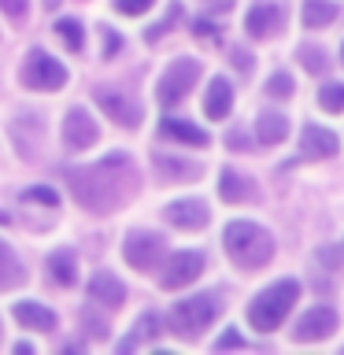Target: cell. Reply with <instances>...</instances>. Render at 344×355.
Returning a JSON list of instances; mask_svg holds the SVG:
<instances>
[{"label":"cell","instance_id":"1","mask_svg":"<svg viewBox=\"0 0 344 355\" xmlns=\"http://www.w3.org/2000/svg\"><path fill=\"white\" fill-rule=\"evenodd\" d=\"M67 182H71L74 200L85 211H96V215H108L119 204H126L137 189V171H133L126 152H111L100 163L85 166V171H67Z\"/></svg>","mask_w":344,"mask_h":355},{"label":"cell","instance_id":"12","mask_svg":"<svg viewBox=\"0 0 344 355\" xmlns=\"http://www.w3.org/2000/svg\"><path fill=\"white\" fill-rule=\"evenodd\" d=\"M333 152H337V133L307 122L304 133H300V155H304V159H329Z\"/></svg>","mask_w":344,"mask_h":355},{"label":"cell","instance_id":"23","mask_svg":"<svg viewBox=\"0 0 344 355\" xmlns=\"http://www.w3.org/2000/svg\"><path fill=\"white\" fill-rule=\"evenodd\" d=\"M255 133H259L263 144H282L289 137V119L277 115V111H263L259 115V126H255Z\"/></svg>","mask_w":344,"mask_h":355},{"label":"cell","instance_id":"13","mask_svg":"<svg viewBox=\"0 0 344 355\" xmlns=\"http://www.w3.org/2000/svg\"><path fill=\"white\" fill-rule=\"evenodd\" d=\"M207 204H200V200H174L171 207H166V222L178 230H200L207 226Z\"/></svg>","mask_w":344,"mask_h":355},{"label":"cell","instance_id":"33","mask_svg":"<svg viewBox=\"0 0 344 355\" xmlns=\"http://www.w3.org/2000/svg\"><path fill=\"white\" fill-rule=\"evenodd\" d=\"M215 348H218V352H222V348H244V337H241L237 329H226V333L215 340Z\"/></svg>","mask_w":344,"mask_h":355},{"label":"cell","instance_id":"20","mask_svg":"<svg viewBox=\"0 0 344 355\" xmlns=\"http://www.w3.org/2000/svg\"><path fill=\"white\" fill-rule=\"evenodd\" d=\"M155 166H160L163 182H193V178L200 174V163H189V159H174V155L166 152H155Z\"/></svg>","mask_w":344,"mask_h":355},{"label":"cell","instance_id":"29","mask_svg":"<svg viewBox=\"0 0 344 355\" xmlns=\"http://www.w3.org/2000/svg\"><path fill=\"white\" fill-rule=\"evenodd\" d=\"M22 200H26V204L60 207V193H55V189H49V185H33V189H26V193H22Z\"/></svg>","mask_w":344,"mask_h":355},{"label":"cell","instance_id":"28","mask_svg":"<svg viewBox=\"0 0 344 355\" xmlns=\"http://www.w3.org/2000/svg\"><path fill=\"white\" fill-rule=\"evenodd\" d=\"M296 55L304 60V67H307L311 74H322V71L329 67V55L322 52L318 44H300V49H296Z\"/></svg>","mask_w":344,"mask_h":355},{"label":"cell","instance_id":"39","mask_svg":"<svg viewBox=\"0 0 344 355\" xmlns=\"http://www.w3.org/2000/svg\"><path fill=\"white\" fill-rule=\"evenodd\" d=\"M204 4H207L211 11H218V15H222V11H230V8H233V0H204Z\"/></svg>","mask_w":344,"mask_h":355},{"label":"cell","instance_id":"41","mask_svg":"<svg viewBox=\"0 0 344 355\" xmlns=\"http://www.w3.org/2000/svg\"><path fill=\"white\" fill-rule=\"evenodd\" d=\"M44 4H49V8H55V0H44Z\"/></svg>","mask_w":344,"mask_h":355},{"label":"cell","instance_id":"19","mask_svg":"<svg viewBox=\"0 0 344 355\" xmlns=\"http://www.w3.org/2000/svg\"><path fill=\"white\" fill-rule=\"evenodd\" d=\"M49 274H52V282H60V285H74L78 282V255H74V248H55L49 255Z\"/></svg>","mask_w":344,"mask_h":355},{"label":"cell","instance_id":"3","mask_svg":"<svg viewBox=\"0 0 344 355\" xmlns=\"http://www.w3.org/2000/svg\"><path fill=\"white\" fill-rule=\"evenodd\" d=\"M296 300H300V285L293 277L274 282L270 288H263V293L248 304V326L259 329V333H274L289 318V311L296 307Z\"/></svg>","mask_w":344,"mask_h":355},{"label":"cell","instance_id":"18","mask_svg":"<svg viewBox=\"0 0 344 355\" xmlns=\"http://www.w3.org/2000/svg\"><path fill=\"white\" fill-rule=\"evenodd\" d=\"M163 137H174V141H182V144H193V148H204V144L211 141L207 137V130H200L193 126V122H185V119H163Z\"/></svg>","mask_w":344,"mask_h":355},{"label":"cell","instance_id":"9","mask_svg":"<svg viewBox=\"0 0 344 355\" xmlns=\"http://www.w3.org/2000/svg\"><path fill=\"white\" fill-rule=\"evenodd\" d=\"M100 141V130H96V122L85 115L82 107H71L67 111V119H63V144L71 152H85L89 144H96Z\"/></svg>","mask_w":344,"mask_h":355},{"label":"cell","instance_id":"32","mask_svg":"<svg viewBox=\"0 0 344 355\" xmlns=\"http://www.w3.org/2000/svg\"><path fill=\"white\" fill-rule=\"evenodd\" d=\"M155 4V0H115V11H122V15H144Z\"/></svg>","mask_w":344,"mask_h":355},{"label":"cell","instance_id":"17","mask_svg":"<svg viewBox=\"0 0 344 355\" xmlns=\"http://www.w3.org/2000/svg\"><path fill=\"white\" fill-rule=\"evenodd\" d=\"M15 318L22 322V326H30V329H41V333H52L55 329V315L44 304H33V300H19L15 307Z\"/></svg>","mask_w":344,"mask_h":355},{"label":"cell","instance_id":"21","mask_svg":"<svg viewBox=\"0 0 344 355\" xmlns=\"http://www.w3.org/2000/svg\"><path fill=\"white\" fill-rule=\"evenodd\" d=\"M26 282V266L19 263V255L11 252L8 241H0V288H15Z\"/></svg>","mask_w":344,"mask_h":355},{"label":"cell","instance_id":"31","mask_svg":"<svg viewBox=\"0 0 344 355\" xmlns=\"http://www.w3.org/2000/svg\"><path fill=\"white\" fill-rule=\"evenodd\" d=\"M182 19V4H171V11H166V19L163 22H155L152 30H144V41H160L166 30H171V22H178Z\"/></svg>","mask_w":344,"mask_h":355},{"label":"cell","instance_id":"35","mask_svg":"<svg viewBox=\"0 0 344 355\" xmlns=\"http://www.w3.org/2000/svg\"><path fill=\"white\" fill-rule=\"evenodd\" d=\"M100 33H104V55H115L122 49V37H115V30H108V26H100Z\"/></svg>","mask_w":344,"mask_h":355},{"label":"cell","instance_id":"11","mask_svg":"<svg viewBox=\"0 0 344 355\" xmlns=\"http://www.w3.org/2000/svg\"><path fill=\"white\" fill-rule=\"evenodd\" d=\"M93 96H96V104L104 107V111H108V115L115 119V122H122L126 130H133V126L141 122V111H137V104H130V100L122 96V93H115L111 85H100Z\"/></svg>","mask_w":344,"mask_h":355},{"label":"cell","instance_id":"42","mask_svg":"<svg viewBox=\"0 0 344 355\" xmlns=\"http://www.w3.org/2000/svg\"><path fill=\"white\" fill-rule=\"evenodd\" d=\"M341 55H344V49H341Z\"/></svg>","mask_w":344,"mask_h":355},{"label":"cell","instance_id":"24","mask_svg":"<svg viewBox=\"0 0 344 355\" xmlns=\"http://www.w3.org/2000/svg\"><path fill=\"white\" fill-rule=\"evenodd\" d=\"M218 196L230 200V204H241V200H252V182L244 174H233V171H222L218 178Z\"/></svg>","mask_w":344,"mask_h":355},{"label":"cell","instance_id":"6","mask_svg":"<svg viewBox=\"0 0 344 355\" xmlns=\"http://www.w3.org/2000/svg\"><path fill=\"white\" fill-rule=\"evenodd\" d=\"M22 82L30 89H41V93H52V89H60L67 82V67L60 60H52L49 52L33 49L26 55V67H22Z\"/></svg>","mask_w":344,"mask_h":355},{"label":"cell","instance_id":"2","mask_svg":"<svg viewBox=\"0 0 344 355\" xmlns=\"http://www.w3.org/2000/svg\"><path fill=\"white\" fill-rule=\"evenodd\" d=\"M222 241H226L230 259L237 263V266H244V270H259V266L270 263V255H274V237L263 226L248 222V218L230 222L226 237H222Z\"/></svg>","mask_w":344,"mask_h":355},{"label":"cell","instance_id":"5","mask_svg":"<svg viewBox=\"0 0 344 355\" xmlns=\"http://www.w3.org/2000/svg\"><path fill=\"white\" fill-rule=\"evenodd\" d=\"M196 78H200V63L196 60H189V55H182V60H174L171 67L163 71L160 78V104H178V100H185V93L196 85Z\"/></svg>","mask_w":344,"mask_h":355},{"label":"cell","instance_id":"22","mask_svg":"<svg viewBox=\"0 0 344 355\" xmlns=\"http://www.w3.org/2000/svg\"><path fill=\"white\" fill-rule=\"evenodd\" d=\"M337 19V4L333 0H304V11H300V22L307 30H322Z\"/></svg>","mask_w":344,"mask_h":355},{"label":"cell","instance_id":"30","mask_svg":"<svg viewBox=\"0 0 344 355\" xmlns=\"http://www.w3.org/2000/svg\"><path fill=\"white\" fill-rule=\"evenodd\" d=\"M266 93H270L274 100H289V96H293V78L282 74V71L270 74V78H266Z\"/></svg>","mask_w":344,"mask_h":355},{"label":"cell","instance_id":"10","mask_svg":"<svg viewBox=\"0 0 344 355\" xmlns=\"http://www.w3.org/2000/svg\"><path fill=\"white\" fill-rule=\"evenodd\" d=\"M207 259L200 252H178L171 266L163 270V288H185L189 282H196L200 274H204Z\"/></svg>","mask_w":344,"mask_h":355},{"label":"cell","instance_id":"34","mask_svg":"<svg viewBox=\"0 0 344 355\" xmlns=\"http://www.w3.org/2000/svg\"><path fill=\"white\" fill-rule=\"evenodd\" d=\"M226 144H230L233 152H237V148H241V152H248V133H244L241 126H237V130H230V133H226Z\"/></svg>","mask_w":344,"mask_h":355},{"label":"cell","instance_id":"25","mask_svg":"<svg viewBox=\"0 0 344 355\" xmlns=\"http://www.w3.org/2000/svg\"><path fill=\"white\" fill-rule=\"evenodd\" d=\"M52 30H55V37H60V41L67 44V49H71V52H82L85 33H82V22H78V19H60Z\"/></svg>","mask_w":344,"mask_h":355},{"label":"cell","instance_id":"36","mask_svg":"<svg viewBox=\"0 0 344 355\" xmlns=\"http://www.w3.org/2000/svg\"><path fill=\"white\" fill-rule=\"evenodd\" d=\"M0 8H4L11 19H22V15H26V0H0Z\"/></svg>","mask_w":344,"mask_h":355},{"label":"cell","instance_id":"8","mask_svg":"<svg viewBox=\"0 0 344 355\" xmlns=\"http://www.w3.org/2000/svg\"><path fill=\"white\" fill-rule=\"evenodd\" d=\"M333 329H337V311L318 304V307H311V311H304V315L296 318L293 340L296 344H315V340H326Z\"/></svg>","mask_w":344,"mask_h":355},{"label":"cell","instance_id":"40","mask_svg":"<svg viewBox=\"0 0 344 355\" xmlns=\"http://www.w3.org/2000/svg\"><path fill=\"white\" fill-rule=\"evenodd\" d=\"M15 352H19V355H33V344L22 340V344H15Z\"/></svg>","mask_w":344,"mask_h":355},{"label":"cell","instance_id":"26","mask_svg":"<svg viewBox=\"0 0 344 355\" xmlns=\"http://www.w3.org/2000/svg\"><path fill=\"white\" fill-rule=\"evenodd\" d=\"M318 107H326L329 115H341L344 111V85L341 82H329L318 89Z\"/></svg>","mask_w":344,"mask_h":355},{"label":"cell","instance_id":"37","mask_svg":"<svg viewBox=\"0 0 344 355\" xmlns=\"http://www.w3.org/2000/svg\"><path fill=\"white\" fill-rule=\"evenodd\" d=\"M193 30H196V37H211V41L218 37L215 22H207V19H196V22H193Z\"/></svg>","mask_w":344,"mask_h":355},{"label":"cell","instance_id":"27","mask_svg":"<svg viewBox=\"0 0 344 355\" xmlns=\"http://www.w3.org/2000/svg\"><path fill=\"white\" fill-rule=\"evenodd\" d=\"M155 333H160V318H155V315H141L137 318V333L122 340V352H130L137 340H155Z\"/></svg>","mask_w":344,"mask_h":355},{"label":"cell","instance_id":"15","mask_svg":"<svg viewBox=\"0 0 344 355\" xmlns=\"http://www.w3.org/2000/svg\"><path fill=\"white\" fill-rule=\"evenodd\" d=\"M244 30H248L252 37H270V33L282 30V8L277 4H255L248 11V19H244Z\"/></svg>","mask_w":344,"mask_h":355},{"label":"cell","instance_id":"7","mask_svg":"<svg viewBox=\"0 0 344 355\" xmlns=\"http://www.w3.org/2000/svg\"><path fill=\"white\" fill-rule=\"evenodd\" d=\"M122 255H126V263L133 266V270H155V266L163 263V237L160 233H130L126 244H122Z\"/></svg>","mask_w":344,"mask_h":355},{"label":"cell","instance_id":"14","mask_svg":"<svg viewBox=\"0 0 344 355\" xmlns=\"http://www.w3.org/2000/svg\"><path fill=\"white\" fill-rule=\"evenodd\" d=\"M89 296H93L96 304H104V307H122L126 285H122L111 270H96L93 277H89Z\"/></svg>","mask_w":344,"mask_h":355},{"label":"cell","instance_id":"16","mask_svg":"<svg viewBox=\"0 0 344 355\" xmlns=\"http://www.w3.org/2000/svg\"><path fill=\"white\" fill-rule=\"evenodd\" d=\"M230 104H233L230 82H226V78H211L207 93H204V115L207 119H226L230 115Z\"/></svg>","mask_w":344,"mask_h":355},{"label":"cell","instance_id":"38","mask_svg":"<svg viewBox=\"0 0 344 355\" xmlns=\"http://www.w3.org/2000/svg\"><path fill=\"white\" fill-rule=\"evenodd\" d=\"M233 67H241V74L252 71V55L248 52H233Z\"/></svg>","mask_w":344,"mask_h":355},{"label":"cell","instance_id":"4","mask_svg":"<svg viewBox=\"0 0 344 355\" xmlns=\"http://www.w3.org/2000/svg\"><path fill=\"white\" fill-rule=\"evenodd\" d=\"M218 311H222V304H218V296H211V293L185 296V300H178V304L171 307V329L182 340H196L200 333L218 318Z\"/></svg>","mask_w":344,"mask_h":355}]
</instances>
